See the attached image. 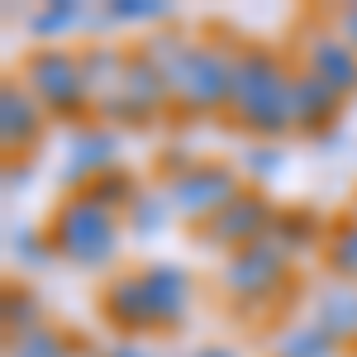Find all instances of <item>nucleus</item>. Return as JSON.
<instances>
[{
	"label": "nucleus",
	"instance_id": "25",
	"mask_svg": "<svg viewBox=\"0 0 357 357\" xmlns=\"http://www.w3.org/2000/svg\"><path fill=\"white\" fill-rule=\"evenodd\" d=\"M10 257H15L20 267H43L48 257H57V248H53V238H48V234L15 224V229H10Z\"/></svg>",
	"mask_w": 357,
	"mask_h": 357
},
{
	"label": "nucleus",
	"instance_id": "29",
	"mask_svg": "<svg viewBox=\"0 0 357 357\" xmlns=\"http://www.w3.org/2000/svg\"><path fill=\"white\" fill-rule=\"evenodd\" d=\"M338 33H343V43L357 53V5H343V15H338Z\"/></svg>",
	"mask_w": 357,
	"mask_h": 357
},
{
	"label": "nucleus",
	"instance_id": "1",
	"mask_svg": "<svg viewBox=\"0 0 357 357\" xmlns=\"http://www.w3.org/2000/svg\"><path fill=\"white\" fill-rule=\"evenodd\" d=\"M291 82H296V72L286 67L281 53L262 48V43L238 48L229 110L248 134H257V143H276L291 129Z\"/></svg>",
	"mask_w": 357,
	"mask_h": 357
},
{
	"label": "nucleus",
	"instance_id": "16",
	"mask_svg": "<svg viewBox=\"0 0 357 357\" xmlns=\"http://www.w3.org/2000/svg\"><path fill=\"white\" fill-rule=\"evenodd\" d=\"M319 329L338 343H357V286L353 281H333L314 296V319Z\"/></svg>",
	"mask_w": 357,
	"mask_h": 357
},
{
	"label": "nucleus",
	"instance_id": "15",
	"mask_svg": "<svg viewBox=\"0 0 357 357\" xmlns=\"http://www.w3.org/2000/svg\"><path fill=\"white\" fill-rule=\"evenodd\" d=\"M82 72H86V91H91V105L105 110L119 100L124 91V72H129V53H119L110 43H96L82 53Z\"/></svg>",
	"mask_w": 357,
	"mask_h": 357
},
{
	"label": "nucleus",
	"instance_id": "12",
	"mask_svg": "<svg viewBox=\"0 0 357 357\" xmlns=\"http://www.w3.org/2000/svg\"><path fill=\"white\" fill-rule=\"evenodd\" d=\"M100 305H105V319H110L114 329L134 333V338L158 333L153 310H148V291H143V276L138 272H114L105 281V291H100Z\"/></svg>",
	"mask_w": 357,
	"mask_h": 357
},
{
	"label": "nucleus",
	"instance_id": "27",
	"mask_svg": "<svg viewBox=\"0 0 357 357\" xmlns=\"http://www.w3.org/2000/svg\"><path fill=\"white\" fill-rule=\"evenodd\" d=\"M100 15L105 24H143V20H167V5L162 0H114Z\"/></svg>",
	"mask_w": 357,
	"mask_h": 357
},
{
	"label": "nucleus",
	"instance_id": "11",
	"mask_svg": "<svg viewBox=\"0 0 357 357\" xmlns=\"http://www.w3.org/2000/svg\"><path fill=\"white\" fill-rule=\"evenodd\" d=\"M305 72H314L324 86H333L343 100L357 96V53L343 43V33H329V29H314L310 43H305Z\"/></svg>",
	"mask_w": 357,
	"mask_h": 357
},
{
	"label": "nucleus",
	"instance_id": "26",
	"mask_svg": "<svg viewBox=\"0 0 357 357\" xmlns=\"http://www.w3.org/2000/svg\"><path fill=\"white\" fill-rule=\"evenodd\" d=\"M43 329V310L29 291H5V333L10 338H24V333Z\"/></svg>",
	"mask_w": 357,
	"mask_h": 357
},
{
	"label": "nucleus",
	"instance_id": "33",
	"mask_svg": "<svg viewBox=\"0 0 357 357\" xmlns=\"http://www.w3.org/2000/svg\"><path fill=\"white\" fill-rule=\"evenodd\" d=\"M353 215H357V205H353Z\"/></svg>",
	"mask_w": 357,
	"mask_h": 357
},
{
	"label": "nucleus",
	"instance_id": "17",
	"mask_svg": "<svg viewBox=\"0 0 357 357\" xmlns=\"http://www.w3.org/2000/svg\"><path fill=\"white\" fill-rule=\"evenodd\" d=\"M267 238L296 257V252H305V248H324L329 229H324L319 215H310V210H286V215H276V224H272Z\"/></svg>",
	"mask_w": 357,
	"mask_h": 357
},
{
	"label": "nucleus",
	"instance_id": "23",
	"mask_svg": "<svg viewBox=\"0 0 357 357\" xmlns=\"http://www.w3.org/2000/svg\"><path fill=\"white\" fill-rule=\"evenodd\" d=\"M10 357H77L72 348V338L53 324H43V329L24 333V338H10Z\"/></svg>",
	"mask_w": 357,
	"mask_h": 357
},
{
	"label": "nucleus",
	"instance_id": "3",
	"mask_svg": "<svg viewBox=\"0 0 357 357\" xmlns=\"http://www.w3.org/2000/svg\"><path fill=\"white\" fill-rule=\"evenodd\" d=\"M24 91L43 105L48 114H77L91 110V91H86V72H82V53H67V48H33L15 72Z\"/></svg>",
	"mask_w": 357,
	"mask_h": 357
},
{
	"label": "nucleus",
	"instance_id": "9",
	"mask_svg": "<svg viewBox=\"0 0 357 357\" xmlns=\"http://www.w3.org/2000/svg\"><path fill=\"white\" fill-rule=\"evenodd\" d=\"M119 167V134L110 124H82L67 143V162H62V186H91L96 176H105Z\"/></svg>",
	"mask_w": 357,
	"mask_h": 357
},
{
	"label": "nucleus",
	"instance_id": "18",
	"mask_svg": "<svg viewBox=\"0 0 357 357\" xmlns=\"http://www.w3.org/2000/svg\"><path fill=\"white\" fill-rule=\"evenodd\" d=\"M138 53L148 57V62L162 72V82L176 91V82H181V72H186V62H191V53H195V43L186 33H153Z\"/></svg>",
	"mask_w": 357,
	"mask_h": 357
},
{
	"label": "nucleus",
	"instance_id": "30",
	"mask_svg": "<svg viewBox=\"0 0 357 357\" xmlns=\"http://www.w3.org/2000/svg\"><path fill=\"white\" fill-rule=\"evenodd\" d=\"M15 181L24 186V181H29V167H15V162L5 167V186H10V191H15Z\"/></svg>",
	"mask_w": 357,
	"mask_h": 357
},
{
	"label": "nucleus",
	"instance_id": "22",
	"mask_svg": "<svg viewBox=\"0 0 357 357\" xmlns=\"http://www.w3.org/2000/svg\"><path fill=\"white\" fill-rule=\"evenodd\" d=\"M172 195L167 191H143L134 200V210H129V224H134L138 238H153V234H162L167 224H172Z\"/></svg>",
	"mask_w": 357,
	"mask_h": 357
},
{
	"label": "nucleus",
	"instance_id": "20",
	"mask_svg": "<svg viewBox=\"0 0 357 357\" xmlns=\"http://www.w3.org/2000/svg\"><path fill=\"white\" fill-rule=\"evenodd\" d=\"M86 195H91L96 205H105L110 215H119V210L129 215V210H134V200L143 191H138V181L124 172V167H114V172H105V176H96V181L86 186Z\"/></svg>",
	"mask_w": 357,
	"mask_h": 357
},
{
	"label": "nucleus",
	"instance_id": "5",
	"mask_svg": "<svg viewBox=\"0 0 357 357\" xmlns=\"http://www.w3.org/2000/svg\"><path fill=\"white\" fill-rule=\"evenodd\" d=\"M234 67H238L234 48H224V43H195L191 62H186L181 82L172 91V105L186 114L229 110V100H234Z\"/></svg>",
	"mask_w": 357,
	"mask_h": 357
},
{
	"label": "nucleus",
	"instance_id": "14",
	"mask_svg": "<svg viewBox=\"0 0 357 357\" xmlns=\"http://www.w3.org/2000/svg\"><path fill=\"white\" fill-rule=\"evenodd\" d=\"M343 110V96L324 86L314 72H296V82H291V129H301V134H319V129H329L333 119Z\"/></svg>",
	"mask_w": 357,
	"mask_h": 357
},
{
	"label": "nucleus",
	"instance_id": "4",
	"mask_svg": "<svg viewBox=\"0 0 357 357\" xmlns=\"http://www.w3.org/2000/svg\"><path fill=\"white\" fill-rule=\"evenodd\" d=\"M286 276H291V252L276 248L272 238H257V243H248L224 257L220 291L238 305H262L272 296H281Z\"/></svg>",
	"mask_w": 357,
	"mask_h": 357
},
{
	"label": "nucleus",
	"instance_id": "31",
	"mask_svg": "<svg viewBox=\"0 0 357 357\" xmlns=\"http://www.w3.org/2000/svg\"><path fill=\"white\" fill-rule=\"evenodd\" d=\"M110 357H158V353H153V348H134V343H119Z\"/></svg>",
	"mask_w": 357,
	"mask_h": 357
},
{
	"label": "nucleus",
	"instance_id": "32",
	"mask_svg": "<svg viewBox=\"0 0 357 357\" xmlns=\"http://www.w3.org/2000/svg\"><path fill=\"white\" fill-rule=\"evenodd\" d=\"M191 357H238V353H234V348H220V343H215V348H195Z\"/></svg>",
	"mask_w": 357,
	"mask_h": 357
},
{
	"label": "nucleus",
	"instance_id": "10",
	"mask_svg": "<svg viewBox=\"0 0 357 357\" xmlns=\"http://www.w3.org/2000/svg\"><path fill=\"white\" fill-rule=\"evenodd\" d=\"M138 276H143V291H148V310H153L158 333L181 329L186 324V310H191V296H195L191 272L176 267V262H153V267H143Z\"/></svg>",
	"mask_w": 357,
	"mask_h": 357
},
{
	"label": "nucleus",
	"instance_id": "28",
	"mask_svg": "<svg viewBox=\"0 0 357 357\" xmlns=\"http://www.w3.org/2000/svg\"><path fill=\"white\" fill-rule=\"evenodd\" d=\"M243 158H248V176H257V181H276L286 172V158H281L276 143H252Z\"/></svg>",
	"mask_w": 357,
	"mask_h": 357
},
{
	"label": "nucleus",
	"instance_id": "13",
	"mask_svg": "<svg viewBox=\"0 0 357 357\" xmlns=\"http://www.w3.org/2000/svg\"><path fill=\"white\" fill-rule=\"evenodd\" d=\"M43 105L33 100L24 91L20 77H10V82L0 86V138H5V153H24L38 143L43 134Z\"/></svg>",
	"mask_w": 357,
	"mask_h": 357
},
{
	"label": "nucleus",
	"instance_id": "8",
	"mask_svg": "<svg viewBox=\"0 0 357 357\" xmlns=\"http://www.w3.org/2000/svg\"><path fill=\"white\" fill-rule=\"evenodd\" d=\"M272 224H276L272 200H267V195H257V191H243L234 205H224L210 224H200V243L234 248V252H238V248L267 238V234H272Z\"/></svg>",
	"mask_w": 357,
	"mask_h": 357
},
{
	"label": "nucleus",
	"instance_id": "21",
	"mask_svg": "<svg viewBox=\"0 0 357 357\" xmlns=\"http://www.w3.org/2000/svg\"><path fill=\"white\" fill-rule=\"evenodd\" d=\"M276 357H338V338H329L319 324H296L276 338Z\"/></svg>",
	"mask_w": 357,
	"mask_h": 357
},
{
	"label": "nucleus",
	"instance_id": "24",
	"mask_svg": "<svg viewBox=\"0 0 357 357\" xmlns=\"http://www.w3.org/2000/svg\"><path fill=\"white\" fill-rule=\"evenodd\" d=\"M82 20H86V10L77 0H57V5H43V10L29 20V33H33V38H57V33L77 29Z\"/></svg>",
	"mask_w": 357,
	"mask_h": 357
},
{
	"label": "nucleus",
	"instance_id": "7",
	"mask_svg": "<svg viewBox=\"0 0 357 357\" xmlns=\"http://www.w3.org/2000/svg\"><path fill=\"white\" fill-rule=\"evenodd\" d=\"M167 100H172V86L162 82V72L143 53H129V72H124L119 100L105 105V110H96V114L110 119V124H153V114H162Z\"/></svg>",
	"mask_w": 357,
	"mask_h": 357
},
{
	"label": "nucleus",
	"instance_id": "2",
	"mask_svg": "<svg viewBox=\"0 0 357 357\" xmlns=\"http://www.w3.org/2000/svg\"><path fill=\"white\" fill-rule=\"evenodd\" d=\"M48 238H53L57 257L77 262L86 272H100V267H110L119 257V215H110L86 191H77L57 205L53 224H48Z\"/></svg>",
	"mask_w": 357,
	"mask_h": 357
},
{
	"label": "nucleus",
	"instance_id": "19",
	"mask_svg": "<svg viewBox=\"0 0 357 357\" xmlns=\"http://www.w3.org/2000/svg\"><path fill=\"white\" fill-rule=\"evenodd\" d=\"M324 262L338 281H357V215L338 220L324 238Z\"/></svg>",
	"mask_w": 357,
	"mask_h": 357
},
{
	"label": "nucleus",
	"instance_id": "6",
	"mask_svg": "<svg viewBox=\"0 0 357 357\" xmlns=\"http://www.w3.org/2000/svg\"><path fill=\"white\" fill-rule=\"evenodd\" d=\"M167 195H172L176 220L210 224L224 205H234L243 195V181H238V172L229 162H195L191 172H181V176L167 181Z\"/></svg>",
	"mask_w": 357,
	"mask_h": 357
}]
</instances>
